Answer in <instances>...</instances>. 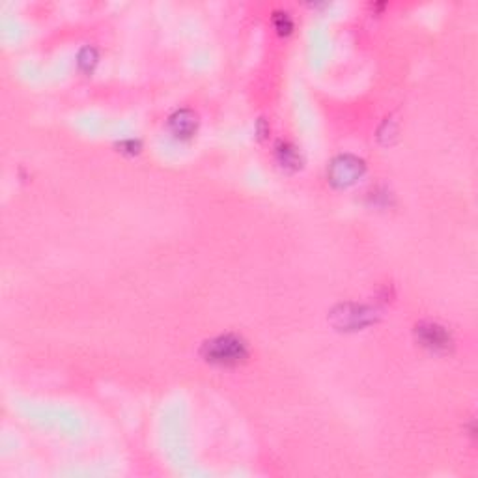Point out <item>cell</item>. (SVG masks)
Returning <instances> with one entry per match:
<instances>
[{
  "instance_id": "6da1fadb",
  "label": "cell",
  "mask_w": 478,
  "mask_h": 478,
  "mask_svg": "<svg viewBox=\"0 0 478 478\" xmlns=\"http://www.w3.org/2000/svg\"><path fill=\"white\" fill-rule=\"evenodd\" d=\"M206 357L211 363L219 365H236L241 358H245L247 347L236 336H219L206 344Z\"/></svg>"
},
{
  "instance_id": "7a4b0ae2",
  "label": "cell",
  "mask_w": 478,
  "mask_h": 478,
  "mask_svg": "<svg viewBox=\"0 0 478 478\" xmlns=\"http://www.w3.org/2000/svg\"><path fill=\"white\" fill-rule=\"evenodd\" d=\"M418 329V336L422 344L431 349H445V347L450 344V336L443 331V327H437V325H420Z\"/></svg>"
},
{
  "instance_id": "3957f363",
  "label": "cell",
  "mask_w": 478,
  "mask_h": 478,
  "mask_svg": "<svg viewBox=\"0 0 478 478\" xmlns=\"http://www.w3.org/2000/svg\"><path fill=\"white\" fill-rule=\"evenodd\" d=\"M170 127L178 137H191L192 131L197 129V118L189 110H181L170 118Z\"/></svg>"
}]
</instances>
